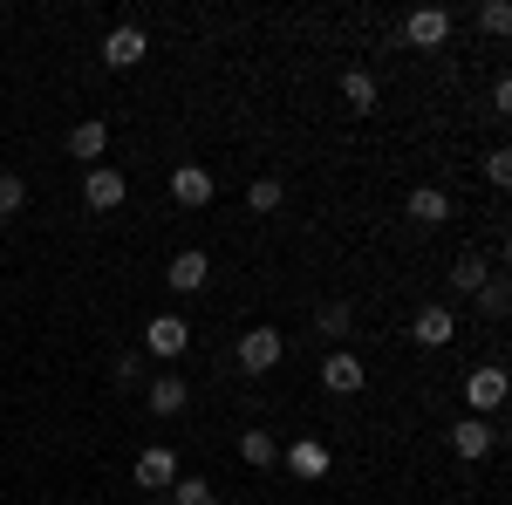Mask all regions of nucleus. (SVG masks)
<instances>
[{"instance_id":"f257e3e1","label":"nucleus","mask_w":512,"mask_h":505,"mask_svg":"<svg viewBox=\"0 0 512 505\" xmlns=\"http://www.w3.org/2000/svg\"><path fill=\"white\" fill-rule=\"evenodd\" d=\"M458 389H465V417L499 410V403H506V362H478V369H472Z\"/></svg>"},{"instance_id":"f03ea898","label":"nucleus","mask_w":512,"mask_h":505,"mask_svg":"<svg viewBox=\"0 0 512 505\" xmlns=\"http://www.w3.org/2000/svg\"><path fill=\"white\" fill-rule=\"evenodd\" d=\"M233 355H239L246 376H267V369H280V355H287V335H280V328H246Z\"/></svg>"},{"instance_id":"7ed1b4c3","label":"nucleus","mask_w":512,"mask_h":505,"mask_svg":"<svg viewBox=\"0 0 512 505\" xmlns=\"http://www.w3.org/2000/svg\"><path fill=\"white\" fill-rule=\"evenodd\" d=\"M123 198H130V178H123L117 164H89L82 171V205L89 212H117Z\"/></svg>"},{"instance_id":"20e7f679","label":"nucleus","mask_w":512,"mask_h":505,"mask_svg":"<svg viewBox=\"0 0 512 505\" xmlns=\"http://www.w3.org/2000/svg\"><path fill=\"white\" fill-rule=\"evenodd\" d=\"M144 349L158 355V362H178V355L192 349V321L185 314H151L144 321Z\"/></svg>"},{"instance_id":"39448f33","label":"nucleus","mask_w":512,"mask_h":505,"mask_svg":"<svg viewBox=\"0 0 512 505\" xmlns=\"http://www.w3.org/2000/svg\"><path fill=\"white\" fill-rule=\"evenodd\" d=\"M144 55H151V35H144L137 21H117V28L103 35V62H110V69H137Z\"/></svg>"},{"instance_id":"423d86ee","label":"nucleus","mask_w":512,"mask_h":505,"mask_svg":"<svg viewBox=\"0 0 512 505\" xmlns=\"http://www.w3.org/2000/svg\"><path fill=\"white\" fill-rule=\"evenodd\" d=\"M280 465L294 471L301 485H315V478H328V465H335V458H328V444H321V437H294V444L280 451Z\"/></svg>"},{"instance_id":"0eeeda50","label":"nucleus","mask_w":512,"mask_h":505,"mask_svg":"<svg viewBox=\"0 0 512 505\" xmlns=\"http://www.w3.org/2000/svg\"><path fill=\"white\" fill-rule=\"evenodd\" d=\"M144 403H151V417H185V403H192V383L178 376V369H164L144 383Z\"/></svg>"},{"instance_id":"6e6552de","label":"nucleus","mask_w":512,"mask_h":505,"mask_svg":"<svg viewBox=\"0 0 512 505\" xmlns=\"http://www.w3.org/2000/svg\"><path fill=\"white\" fill-rule=\"evenodd\" d=\"M451 335H458V314L444 308V301H431V308H417V321H410V342H417V349H444Z\"/></svg>"},{"instance_id":"1a4fd4ad","label":"nucleus","mask_w":512,"mask_h":505,"mask_svg":"<svg viewBox=\"0 0 512 505\" xmlns=\"http://www.w3.org/2000/svg\"><path fill=\"white\" fill-rule=\"evenodd\" d=\"M403 41H410V48H444V41H451V7H417V14L403 21Z\"/></svg>"},{"instance_id":"9d476101","label":"nucleus","mask_w":512,"mask_h":505,"mask_svg":"<svg viewBox=\"0 0 512 505\" xmlns=\"http://www.w3.org/2000/svg\"><path fill=\"white\" fill-rule=\"evenodd\" d=\"M171 198H178L185 212H205V205H212V171H205V164H178V171H171Z\"/></svg>"},{"instance_id":"9b49d317","label":"nucleus","mask_w":512,"mask_h":505,"mask_svg":"<svg viewBox=\"0 0 512 505\" xmlns=\"http://www.w3.org/2000/svg\"><path fill=\"white\" fill-rule=\"evenodd\" d=\"M103 151H110V123H103V117H82L76 130H69V157L89 171V164H103Z\"/></svg>"},{"instance_id":"f8f14e48","label":"nucleus","mask_w":512,"mask_h":505,"mask_svg":"<svg viewBox=\"0 0 512 505\" xmlns=\"http://www.w3.org/2000/svg\"><path fill=\"white\" fill-rule=\"evenodd\" d=\"M205 280H212V260H205L198 246H192V253H178V260L164 267V287H171V294H198Z\"/></svg>"},{"instance_id":"ddd939ff","label":"nucleus","mask_w":512,"mask_h":505,"mask_svg":"<svg viewBox=\"0 0 512 505\" xmlns=\"http://www.w3.org/2000/svg\"><path fill=\"white\" fill-rule=\"evenodd\" d=\"M369 383L362 376V355H349V349H335L328 362H321V389H335V396H355V389Z\"/></svg>"},{"instance_id":"4468645a","label":"nucleus","mask_w":512,"mask_h":505,"mask_svg":"<svg viewBox=\"0 0 512 505\" xmlns=\"http://www.w3.org/2000/svg\"><path fill=\"white\" fill-rule=\"evenodd\" d=\"M492 444H499V430L485 424V417H458V424H451V451H458V458H485Z\"/></svg>"},{"instance_id":"2eb2a0df","label":"nucleus","mask_w":512,"mask_h":505,"mask_svg":"<svg viewBox=\"0 0 512 505\" xmlns=\"http://www.w3.org/2000/svg\"><path fill=\"white\" fill-rule=\"evenodd\" d=\"M403 212H410L417 226H444V219H451V192H437V185H417V192L403 198Z\"/></svg>"},{"instance_id":"dca6fc26","label":"nucleus","mask_w":512,"mask_h":505,"mask_svg":"<svg viewBox=\"0 0 512 505\" xmlns=\"http://www.w3.org/2000/svg\"><path fill=\"white\" fill-rule=\"evenodd\" d=\"M137 485H144V492H171V485H178V458H171V451H144V458H137Z\"/></svg>"},{"instance_id":"f3484780","label":"nucleus","mask_w":512,"mask_h":505,"mask_svg":"<svg viewBox=\"0 0 512 505\" xmlns=\"http://www.w3.org/2000/svg\"><path fill=\"white\" fill-rule=\"evenodd\" d=\"M239 465H246V471H274L280 465V444L267 437V430H246V437H239Z\"/></svg>"},{"instance_id":"a211bd4d","label":"nucleus","mask_w":512,"mask_h":505,"mask_svg":"<svg viewBox=\"0 0 512 505\" xmlns=\"http://www.w3.org/2000/svg\"><path fill=\"white\" fill-rule=\"evenodd\" d=\"M342 103L369 117V110H376V76H369V69H349V76H342Z\"/></svg>"},{"instance_id":"6ab92c4d","label":"nucleus","mask_w":512,"mask_h":505,"mask_svg":"<svg viewBox=\"0 0 512 505\" xmlns=\"http://www.w3.org/2000/svg\"><path fill=\"white\" fill-rule=\"evenodd\" d=\"M485 280H492V267H485L478 253H458V267H451V287H458V294H478Z\"/></svg>"},{"instance_id":"aec40b11","label":"nucleus","mask_w":512,"mask_h":505,"mask_svg":"<svg viewBox=\"0 0 512 505\" xmlns=\"http://www.w3.org/2000/svg\"><path fill=\"white\" fill-rule=\"evenodd\" d=\"M349 321H355V308H349V301H328V308L315 314V335H328V342H342V335H349Z\"/></svg>"},{"instance_id":"412c9836","label":"nucleus","mask_w":512,"mask_h":505,"mask_svg":"<svg viewBox=\"0 0 512 505\" xmlns=\"http://www.w3.org/2000/svg\"><path fill=\"white\" fill-rule=\"evenodd\" d=\"M280 198H287L280 178H253V185H246V205H253V212H280Z\"/></svg>"},{"instance_id":"4be33fe9","label":"nucleus","mask_w":512,"mask_h":505,"mask_svg":"<svg viewBox=\"0 0 512 505\" xmlns=\"http://www.w3.org/2000/svg\"><path fill=\"white\" fill-rule=\"evenodd\" d=\"M171 505H226V499H219L205 478H178V485H171Z\"/></svg>"},{"instance_id":"5701e85b","label":"nucleus","mask_w":512,"mask_h":505,"mask_svg":"<svg viewBox=\"0 0 512 505\" xmlns=\"http://www.w3.org/2000/svg\"><path fill=\"white\" fill-rule=\"evenodd\" d=\"M478 308L492 314V321H506V308H512V287H506V280H499V273H492V280L478 287Z\"/></svg>"},{"instance_id":"b1692460","label":"nucleus","mask_w":512,"mask_h":505,"mask_svg":"<svg viewBox=\"0 0 512 505\" xmlns=\"http://www.w3.org/2000/svg\"><path fill=\"white\" fill-rule=\"evenodd\" d=\"M21 205H28V185L14 171H0V219H21Z\"/></svg>"},{"instance_id":"393cba45","label":"nucleus","mask_w":512,"mask_h":505,"mask_svg":"<svg viewBox=\"0 0 512 505\" xmlns=\"http://www.w3.org/2000/svg\"><path fill=\"white\" fill-rule=\"evenodd\" d=\"M478 28H485V35H506V28H512V7H506V0H485V7H478Z\"/></svg>"},{"instance_id":"a878e982","label":"nucleus","mask_w":512,"mask_h":505,"mask_svg":"<svg viewBox=\"0 0 512 505\" xmlns=\"http://www.w3.org/2000/svg\"><path fill=\"white\" fill-rule=\"evenodd\" d=\"M485 178H492V185H512V151H506V144L485 151Z\"/></svg>"},{"instance_id":"bb28decb","label":"nucleus","mask_w":512,"mask_h":505,"mask_svg":"<svg viewBox=\"0 0 512 505\" xmlns=\"http://www.w3.org/2000/svg\"><path fill=\"white\" fill-rule=\"evenodd\" d=\"M144 376V355H117V383H137Z\"/></svg>"}]
</instances>
